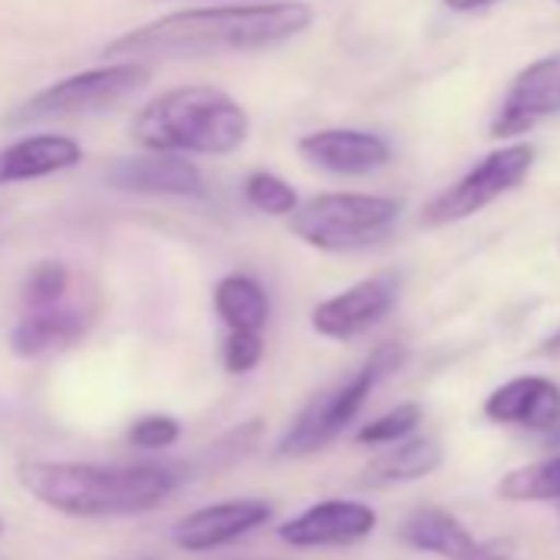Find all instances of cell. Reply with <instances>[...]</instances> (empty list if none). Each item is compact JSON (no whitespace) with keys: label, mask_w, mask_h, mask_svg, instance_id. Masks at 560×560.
Wrapping results in <instances>:
<instances>
[{"label":"cell","mask_w":560,"mask_h":560,"mask_svg":"<svg viewBox=\"0 0 560 560\" xmlns=\"http://www.w3.org/2000/svg\"><path fill=\"white\" fill-rule=\"evenodd\" d=\"M442 465V442L432 435H416V439H399L393 442L389 452L376 455L363 475L366 485H402V481H419L432 475Z\"/></svg>","instance_id":"cell-18"},{"label":"cell","mask_w":560,"mask_h":560,"mask_svg":"<svg viewBox=\"0 0 560 560\" xmlns=\"http://www.w3.org/2000/svg\"><path fill=\"white\" fill-rule=\"evenodd\" d=\"M214 311L228 330L260 334L270 320L267 291L247 273H228L214 284Z\"/></svg>","instance_id":"cell-19"},{"label":"cell","mask_w":560,"mask_h":560,"mask_svg":"<svg viewBox=\"0 0 560 560\" xmlns=\"http://www.w3.org/2000/svg\"><path fill=\"white\" fill-rule=\"evenodd\" d=\"M537 353H544V357H560V330H553V334L540 343Z\"/></svg>","instance_id":"cell-28"},{"label":"cell","mask_w":560,"mask_h":560,"mask_svg":"<svg viewBox=\"0 0 560 560\" xmlns=\"http://www.w3.org/2000/svg\"><path fill=\"white\" fill-rule=\"evenodd\" d=\"M109 185L132 195H168V198H201L205 175L195 162L175 152H152L145 159H122L109 168Z\"/></svg>","instance_id":"cell-13"},{"label":"cell","mask_w":560,"mask_h":560,"mask_svg":"<svg viewBox=\"0 0 560 560\" xmlns=\"http://www.w3.org/2000/svg\"><path fill=\"white\" fill-rule=\"evenodd\" d=\"M149 77L152 70L142 60H119L109 67H96L34 93L24 106H18V113H11V122H40V119L103 113L122 103L126 96H132L139 86H145Z\"/></svg>","instance_id":"cell-6"},{"label":"cell","mask_w":560,"mask_h":560,"mask_svg":"<svg viewBox=\"0 0 560 560\" xmlns=\"http://www.w3.org/2000/svg\"><path fill=\"white\" fill-rule=\"evenodd\" d=\"M273 514V504L264 498H234V501H218L205 504L191 514H185L172 527V540L188 550V553H208L218 550L257 527H264Z\"/></svg>","instance_id":"cell-11"},{"label":"cell","mask_w":560,"mask_h":560,"mask_svg":"<svg viewBox=\"0 0 560 560\" xmlns=\"http://www.w3.org/2000/svg\"><path fill=\"white\" fill-rule=\"evenodd\" d=\"M90 330V314L77 304H50V307H34L24 311V317L18 320L14 334H11V347L18 357H47V353H60L70 350L73 343H80Z\"/></svg>","instance_id":"cell-16"},{"label":"cell","mask_w":560,"mask_h":560,"mask_svg":"<svg viewBox=\"0 0 560 560\" xmlns=\"http://www.w3.org/2000/svg\"><path fill=\"white\" fill-rule=\"evenodd\" d=\"M402 214V205L386 195L330 191L298 201L291 211V231L317 250H363L389 237Z\"/></svg>","instance_id":"cell-5"},{"label":"cell","mask_w":560,"mask_h":560,"mask_svg":"<svg viewBox=\"0 0 560 560\" xmlns=\"http://www.w3.org/2000/svg\"><path fill=\"white\" fill-rule=\"evenodd\" d=\"M250 119L237 100L214 86H178L152 103L132 122V139L149 152L231 155L244 145Z\"/></svg>","instance_id":"cell-3"},{"label":"cell","mask_w":560,"mask_h":560,"mask_svg":"<svg viewBox=\"0 0 560 560\" xmlns=\"http://www.w3.org/2000/svg\"><path fill=\"white\" fill-rule=\"evenodd\" d=\"M21 488L57 514L106 521L136 517L165 504L185 481L178 462H136V465H96V462H44L31 458L18 465Z\"/></svg>","instance_id":"cell-2"},{"label":"cell","mask_w":560,"mask_h":560,"mask_svg":"<svg viewBox=\"0 0 560 560\" xmlns=\"http://www.w3.org/2000/svg\"><path fill=\"white\" fill-rule=\"evenodd\" d=\"M534 159H537V149L530 142H514L485 155L471 172H465L455 185H448L442 195H435L425 205L422 224L442 228V224H455V221L478 214L481 208H488L491 201L517 188L534 168Z\"/></svg>","instance_id":"cell-7"},{"label":"cell","mask_w":560,"mask_h":560,"mask_svg":"<svg viewBox=\"0 0 560 560\" xmlns=\"http://www.w3.org/2000/svg\"><path fill=\"white\" fill-rule=\"evenodd\" d=\"M553 116H560V54L540 57L514 77L491 119V136L514 139Z\"/></svg>","instance_id":"cell-8"},{"label":"cell","mask_w":560,"mask_h":560,"mask_svg":"<svg viewBox=\"0 0 560 560\" xmlns=\"http://www.w3.org/2000/svg\"><path fill=\"white\" fill-rule=\"evenodd\" d=\"M501 560H504V557H501Z\"/></svg>","instance_id":"cell-33"},{"label":"cell","mask_w":560,"mask_h":560,"mask_svg":"<svg viewBox=\"0 0 560 560\" xmlns=\"http://www.w3.org/2000/svg\"><path fill=\"white\" fill-rule=\"evenodd\" d=\"M314 11L301 0L237 8H198L165 14L139 31L122 34L103 54L122 60L159 57H214V54H254L280 47L311 31Z\"/></svg>","instance_id":"cell-1"},{"label":"cell","mask_w":560,"mask_h":560,"mask_svg":"<svg viewBox=\"0 0 560 560\" xmlns=\"http://www.w3.org/2000/svg\"><path fill=\"white\" fill-rule=\"evenodd\" d=\"M298 152L334 175H370L393 159V145L366 129H320L304 136Z\"/></svg>","instance_id":"cell-12"},{"label":"cell","mask_w":560,"mask_h":560,"mask_svg":"<svg viewBox=\"0 0 560 560\" xmlns=\"http://www.w3.org/2000/svg\"><path fill=\"white\" fill-rule=\"evenodd\" d=\"M264 357V340L260 334H244V330H228L224 337V347H221V360H224V370L241 376V373H250Z\"/></svg>","instance_id":"cell-25"},{"label":"cell","mask_w":560,"mask_h":560,"mask_svg":"<svg viewBox=\"0 0 560 560\" xmlns=\"http://www.w3.org/2000/svg\"><path fill=\"white\" fill-rule=\"evenodd\" d=\"M544 435H547V442H550V445H560V419H557Z\"/></svg>","instance_id":"cell-29"},{"label":"cell","mask_w":560,"mask_h":560,"mask_svg":"<svg viewBox=\"0 0 560 560\" xmlns=\"http://www.w3.org/2000/svg\"><path fill=\"white\" fill-rule=\"evenodd\" d=\"M83 162V145L70 136H27L8 149H0V185L14 182H34L47 178L67 168H77Z\"/></svg>","instance_id":"cell-17"},{"label":"cell","mask_w":560,"mask_h":560,"mask_svg":"<svg viewBox=\"0 0 560 560\" xmlns=\"http://www.w3.org/2000/svg\"><path fill=\"white\" fill-rule=\"evenodd\" d=\"M494 491L501 501H553L557 504L560 501V455L508 471Z\"/></svg>","instance_id":"cell-20"},{"label":"cell","mask_w":560,"mask_h":560,"mask_svg":"<svg viewBox=\"0 0 560 560\" xmlns=\"http://www.w3.org/2000/svg\"><path fill=\"white\" fill-rule=\"evenodd\" d=\"M244 198L264 214H291L298 208V191L273 172H250L244 182Z\"/></svg>","instance_id":"cell-22"},{"label":"cell","mask_w":560,"mask_h":560,"mask_svg":"<svg viewBox=\"0 0 560 560\" xmlns=\"http://www.w3.org/2000/svg\"><path fill=\"white\" fill-rule=\"evenodd\" d=\"M396 298H399L396 273L366 277L360 284L347 288L343 294L320 301L311 314V324L327 340H353L370 327H376L396 307Z\"/></svg>","instance_id":"cell-10"},{"label":"cell","mask_w":560,"mask_h":560,"mask_svg":"<svg viewBox=\"0 0 560 560\" xmlns=\"http://www.w3.org/2000/svg\"><path fill=\"white\" fill-rule=\"evenodd\" d=\"M67 294H70V270L60 260H40V264H34L27 270V277H24V288H21L24 311L60 304V301H67Z\"/></svg>","instance_id":"cell-21"},{"label":"cell","mask_w":560,"mask_h":560,"mask_svg":"<svg viewBox=\"0 0 560 560\" xmlns=\"http://www.w3.org/2000/svg\"><path fill=\"white\" fill-rule=\"evenodd\" d=\"M406 350L399 343H383L350 380L317 393L301 416L294 419V425L284 432V439L277 442V455L280 458H307L320 448H327L366 406L370 393L402 366Z\"/></svg>","instance_id":"cell-4"},{"label":"cell","mask_w":560,"mask_h":560,"mask_svg":"<svg viewBox=\"0 0 560 560\" xmlns=\"http://www.w3.org/2000/svg\"><path fill=\"white\" fill-rule=\"evenodd\" d=\"M442 4L455 14H471V11H485V8L498 4V0H442Z\"/></svg>","instance_id":"cell-27"},{"label":"cell","mask_w":560,"mask_h":560,"mask_svg":"<svg viewBox=\"0 0 560 560\" xmlns=\"http://www.w3.org/2000/svg\"><path fill=\"white\" fill-rule=\"evenodd\" d=\"M178 435H182L178 419L162 416V412H155V416H142V419H139V422H132V429H129V442H132L136 448H142V452H162V448L175 445V442H178Z\"/></svg>","instance_id":"cell-24"},{"label":"cell","mask_w":560,"mask_h":560,"mask_svg":"<svg viewBox=\"0 0 560 560\" xmlns=\"http://www.w3.org/2000/svg\"><path fill=\"white\" fill-rule=\"evenodd\" d=\"M373 530H376V511L366 501H353V498L317 501L277 527L280 540L301 550L347 547L370 537Z\"/></svg>","instance_id":"cell-9"},{"label":"cell","mask_w":560,"mask_h":560,"mask_svg":"<svg viewBox=\"0 0 560 560\" xmlns=\"http://www.w3.org/2000/svg\"><path fill=\"white\" fill-rule=\"evenodd\" d=\"M485 416L501 425L547 432L560 419V386L544 376H517L485 399Z\"/></svg>","instance_id":"cell-15"},{"label":"cell","mask_w":560,"mask_h":560,"mask_svg":"<svg viewBox=\"0 0 560 560\" xmlns=\"http://www.w3.org/2000/svg\"><path fill=\"white\" fill-rule=\"evenodd\" d=\"M501 557H504V550H501V553H494V557H491V560H501Z\"/></svg>","instance_id":"cell-30"},{"label":"cell","mask_w":560,"mask_h":560,"mask_svg":"<svg viewBox=\"0 0 560 560\" xmlns=\"http://www.w3.org/2000/svg\"><path fill=\"white\" fill-rule=\"evenodd\" d=\"M260 439V422H244L237 429H231L228 435H221L208 452H205V462L208 468H218V465H234L237 458H244Z\"/></svg>","instance_id":"cell-26"},{"label":"cell","mask_w":560,"mask_h":560,"mask_svg":"<svg viewBox=\"0 0 560 560\" xmlns=\"http://www.w3.org/2000/svg\"><path fill=\"white\" fill-rule=\"evenodd\" d=\"M557 504H560V501H557Z\"/></svg>","instance_id":"cell-32"},{"label":"cell","mask_w":560,"mask_h":560,"mask_svg":"<svg viewBox=\"0 0 560 560\" xmlns=\"http://www.w3.org/2000/svg\"><path fill=\"white\" fill-rule=\"evenodd\" d=\"M419 422H422V406L402 402V406L389 409L386 416L366 422V425L357 432V442H360V445H393V442L412 435Z\"/></svg>","instance_id":"cell-23"},{"label":"cell","mask_w":560,"mask_h":560,"mask_svg":"<svg viewBox=\"0 0 560 560\" xmlns=\"http://www.w3.org/2000/svg\"><path fill=\"white\" fill-rule=\"evenodd\" d=\"M0 530H4V521H0Z\"/></svg>","instance_id":"cell-31"},{"label":"cell","mask_w":560,"mask_h":560,"mask_svg":"<svg viewBox=\"0 0 560 560\" xmlns=\"http://www.w3.org/2000/svg\"><path fill=\"white\" fill-rule=\"evenodd\" d=\"M399 540L409 544L412 550L422 553H435L442 560H491L494 553H501V544H485L478 540L455 514H448L445 508H416L402 527H399Z\"/></svg>","instance_id":"cell-14"}]
</instances>
